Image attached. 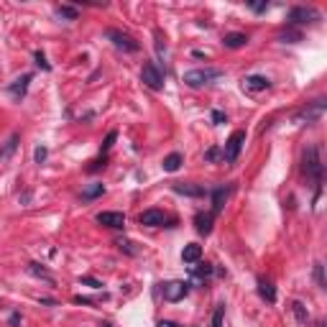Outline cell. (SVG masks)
I'll list each match as a JSON object with an SVG mask.
<instances>
[{
  "mask_svg": "<svg viewBox=\"0 0 327 327\" xmlns=\"http://www.w3.org/2000/svg\"><path fill=\"white\" fill-rule=\"evenodd\" d=\"M302 171L307 174V179H312L317 184V192H320V184H322V159H320V146H310L302 156Z\"/></svg>",
  "mask_w": 327,
  "mask_h": 327,
  "instance_id": "1",
  "label": "cell"
},
{
  "mask_svg": "<svg viewBox=\"0 0 327 327\" xmlns=\"http://www.w3.org/2000/svg\"><path fill=\"white\" fill-rule=\"evenodd\" d=\"M220 77H223L220 69H189V72H184V84L187 87H205Z\"/></svg>",
  "mask_w": 327,
  "mask_h": 327,
  "instance_id": "2",
  "label": "cell"
},
{
  "mask_svg": "<svg viewBox=\"0 0 327 327\" xmlns=\"http://www.w3.org/2000/svg\"><path fill=\"white\" fill-rule=\"evenodd\" d=\"M141 82L148 87V90H154V92L164 90V74L159 72V67H156L154 61H146V64H143V69H141Z\"/></svg>",
  "mask_w": 327,
  "mask_h": 327,
  "instance_id": "3",
  "label": "cell"
},
{
  "mask_svg": "<svg viewBox=\"0 0 327 327\" xmlns=\"http://www.w3.org/2000/svg\"><path fill=\"white\" fill-rule=\"evenodd\" d=\"M243 143H246V130H235V133L228 138L225 148H223V159H225V161H230V164H233V161H238Z\"/></svg>",
  "mask_w": 327,
  "mask_h": 327,
  "instance_id": "4",
  "label": "cell"
},
{
  "mask_svg": "<svg viewBox=\"0 0 327 327\" xmlns=\"http://www.w3.org/2000/svg\"><path fill=\"white\" fill-rule=\"evenodd\" d=\"M105 36L113 41L115 49H123V51H138V49H141L138 41H136L133 36H128V33H123V31H118V28H107Z\"/></svg>",
  "mask_w": 327,
  "mask_h": 327,
  "instance_id": "5",
  "label": "cell"
},
{
  "mask_svg": "<svg viewBox=\"0 0 327 327\" xmlns=\"http://www.w3.org/2000/svg\"><path fill=\"white\" fill-rule=\"evenodd\" d=\"M317 18H320V13H317L315 8H307V5H297V8H292L289 15H287V20H289L292 26H299V23H315Z\"/></svg>",
  "mask_w": 327,
  "mask_h": 327,
  "instance_id": "6",
  "label": "cell"
},
{
  "mask_svg": "<svg viewBox=\"0 0 327 327\" xmlns=\"http://www.w3.org/2000/svg\"><path fill=\"white\" fill-rule=\"evenodd\" d=\"M189 294V284L187 281H169V284H164V299L166 302H179Z\"/></svg>",
  "mask_w": 327,
  "mask_h": 327,
  "instance_id": "7",
  "label": "cell"
},
{
  "mask_svg": "<svg viewBox=\"0 0 327 327\" xmlns=\"http://www.w3.org/2000/svg\"><path fill=\"white\" fill-rule=\"evenodd\" d=\"M325 107H327V102H325V100H315L310 107H304V110H302L294 120H297V123H304V120H307V123H315V120H320V118H322Z\"/></svg>",
  "mask_w": 327,
  "mask_h": 327,
  "instance_id": "8",
  "label": "cell"
},
{
  "mask_svg": "<svg viewBox=\"0 0 327 327\" xmlns=\"http://www.w3.org/2000/svg\"><path fill=\"white\" fill-rule=\"evenodd\" d=\"M97 223L105 225V228H113V230H123L125 228V215L123 212H100Z\"/></svg>",
  "mask_w": 327,
  "mask_h": 327,
  "instance_id": "9",
  "label": "cell"
},
{
  "mask_svg": "<svg viewBox=\"0 0 327 327\" xmlns=\"http://www.w3.org/2000/svg\"><path fill=\"white\" fill-rule=\"evenodd\" d=\"M138 223L141 225H148V228H161L166 223V215L161 210H146L138 215Z\"/></svg>",
  "mask_w": 327,
  "mask_h": 327,
  "instance_id": "10",
  "label": "cell"
},
{
  "mask_svg": "<svg viewBox=\"0 0 327 327\" xmlns=\"http://www.w3.org/2000/svg\"><path fill=\"white\" fill-rule=\"evenodd\" d=\"M269 87H271V82L261 74H251V77L243 79V90H248V92H264Z\"/></svg>",
  "mask_w": 327,
  "mask_h": 327,
  "instance_id": "11",
  "label": "cell"
},
{
  "mask_svg": "<svg viewBox=\"0 0 327 327\" xmlns=\"http://www.w3.org/2000/svg\"><path fill=\"white\" fill-rule=\"evenodd\" d=\"M212 220H215L212 212H200L197 217H194V228H197V233L200 235H210L212 233Z\"/></svg>",
  "mask_w": 327,
  "mask_h": 327,
  "instance_id": "12",
  "label": "cell"
},
{
  "mask_svg": "<svg viewBox=\"0 0 327 327\" xmlns=\"http://www.w3.org/2000/svg\"><path fill=\"white\" fill-rule=\"evenodd\" d=\"M28 82H31V74H23V77H18L10 87H8V92L15 97V100H20L26 95V90H28Z\"/></svg>",
  "mask_w": 327,
  "mask_h": 327,
  "instance_id": "13",
  "label": "cell"
},
{
  "mask_svg": "<svg viewBox=\"0 0 327 327\" xmlns=\"http://www.w3.org/2000/svg\"><path fill=\"white\" fill-rule=\"evenodd\" d=\"M174 192L177 194H184V197H205V187L200 184H174Z\"/></svg>",
  "mask_w": 327,
  "mask_h": 327,
  "instance_id": "14",
  "label": "cell"
},
{
  "mask_svg": "<svg viewBox=\"0 0 327 327\" xmlns=\"http://www.w3.org/2000/svg\"><path fill=\"white\" fill-rule=\"evenodd\" d=\"M200 258H202V246H197V243L184 246V251H182V261H184V264H197Z\"/></svg>",
  "mask_w": 327,
  "mask_h": 327,
  "instance_id": "15",
  "label": "cell"
},
{
  "mask_svg": "<svg viewBox=\"0 0 327 327\" xmlns=\"http://www.w3.org/2000/svg\"><path fill=\"white\" fill-rule=\"evenodd\" d=\"M228 192H230V189H225V187H217V189H212V215H217V212H220V210L225 207Z\"/></svg>",
  "mask_w": 327,
  "mask_h": 327,
  "instance_id": "16",
  "label": "cell"
},
{
  "mask_svg": "<svg viewBox=\"0 0 327 327\" xmlns=\"http://www.w3.org/2000/svg\"><path fill=\"white\" fill-rule=\"evenodd\" d=\"M258 294L264 297L269 304H274L276 302V289H274V284L269 279H258Z\"/></svg>",
  "mask_w": 327,
  "mask_h": 327,
  "instance_id": "17",
  "label": "cell"
},
{
  "mask_svg": "<svg viewBox=\"0 0 327 327\" xmlns=\"http://www.w3.org/2000/svg\"><path fill=\"white\" fill-rule=\"evenodd\" d=\"M223 43H225L228 49H241V46H246V43H248V36L246 33H225Z\"/></svg>",
  "mask_w": 327,
  "mask_h": 327,
  "instance_id": "18",
  "label": "cell"
},
{
  "mask_svg": "<svg viewBox=\"0 0 327 327\" xmlns=\"http://www.w3.org/2000/svg\"><path fill=\"white\" fill-rule=\"evenodd\" d=\"M18 141H20V138H18V133H13V136L8 138V143H5L3 148H0V164H5V161H8V159H10V156L15 154V148H18Z\"/></svg>",
  "mask_w": 327,
  "mask_h": 327,
  "instance_id": "19",
  "label": "cell"
},
{
  "mask_svg": "<svg viewBox=\"0 0 327 327\" xmlns=\"http://www.w3.org/2000/svg\"><path fill=\"white\" fill-rule=\"evenodd\" d=\"M292 312H294V317H297V322L302 327L310 325V312H307V307H304L302 302H292Z\"/></svg>",
  "mask_w": 327,
  "mask_h": 327,
  "instance_id": "20",
  "label": "cell"
},
{
  "mask_svg": "<svg viewBox=\"0 0 327 327\" xmlns=\"http://www.w3.org/2000/svg\"><path fill=\"white\" fill-rule=\"evenodd\" d=\"M182 161H184V159H182V154H169V156L164 159V164H161V166H164V171L174 174V171H177V169L182 166Z\"/></svg>",
  "mask_w": 327,
  "mask_h": 327,
  "instance_id": "21",
  "label": "cell"
},
{
  "mask_svg": "<svg viewBox=\"0 0 327 327\" xmlns=\"http://www.w3.org/2000/svg\"><path fill=\"white\" fill-rule=\"evenodd\" d=\"M105 192V187L102 184H90L84 192H82V200H95V197H100V194Z\"/></svg>",
  "mask_w": 327,
  "mask_h": 327,
  "instance_id": "22",
  "label": "cell"
},
{
  "mask_svg": "<svg viewBox=\"0 0 327 327\" xmlns=\"http://www.w3.org/2000/svg\"><path fill=\"white\" fill-rule=\"evenodd\" d=\"M223 320H225V304H217L212 315V327H223Z\"/></svg>",
  "mask_w": 327,
  "mask_h": 327,
  "instance_id": "23",
  "label": "cell"
},
{
  "mask_svg": "<svg viewBox=\"0 0 327 327\" xmlns=\"http://www.w3.org/2000/svg\"><path fill=\"white\" fill-rule=\"evenodd\" d=\"M56 13H59L61 18H69V20H77V18H79L77 8H69V5H59V8H56Z\"/></svg>",
  "mask_w": 327,
  "mask_h": 327,
  "instance_id": "24",
  "label": "cell"
},
{
  "mask_svg": "<svg viewBox=\"0 0 327 327\" xmlns=\"http://www.w3.org/2000/svg\"><path fill=\"white\" fill-rule=\"evenodd\" d=\"M315 279H317V287H320V289H327V281H325V266L320 264V261L315 264Z\"/></svg>",
  "mask_w": 327,
  "mask_h": 327,
  "instance_id": "25",
  "label": "cell"
},
{
  "mask_svg": "<svg viewBox=\"0 0 327 327\" xmlns=\"http://www.w3.org/2000/svg\"><path fill=\"white\" fill-rule=\"evenodd\" d=\"M28 271H31L33 276H41V279H46V281H54V279H51V274H49L46 269H43V266H38V264H31V266H28Z\"/></svg>",
  "mask_w": 327,
  "mask_h": 327,
  "instance_id": "26",
  "label": "cell"
},
{
  "mask_svg": "<svg viewBox=\"0 0 327 327\" xmlns=\"http://www.w3.org/2000/svg\"><path fill=\"white\" fill-rule=\"evenodd\" d=\"M212 274V266L210 264H202V266H197V269H192V276L194 279H207Z\"/></svg>",
  "mask_w": 327,
  "mask_h": 327,
  "instance_id": "27",
  "label": "cell"
},
{
  "mask_svg": "<svg viewBox=\"0 0 327 327\" xmlns=\"http://www.w3.org/2000/svg\"><path fill=\"white\" fill-rule=\"evenodd\" d=\"M279 38L284 41V43H297V41H302V33H299V31H292V28H289V31H284V33H281Z\"/></svg>",
  "mask_w": 327,
  "mask_h": 327,
  "instance_id": "28",
  "label": "cell"
},
{
  "mask_svg": "<svg viewBox=\"0 0 327 327\" xmlns=\"http://www.w3.org/2000/svg\"><path fill=\"white\" fill-rule=\"evenodd\" d=\"M115 246H118V248H120V251H125V253H128V256H136V253H138V251H136V248H133V243H130V241H118V243H115Z\"/></svg>",
  "mask_w": 327,
  "mask_h": 327,
  "instance_id": "29",
  "label": "cell"
},
{
  "mask_svg": "<svg viewBox=\"0 0 327 327\" xmlns=\"http://www.w3.org/2000/svg\"><path fill=\"white\" fill-rule=\"evenodd\" d=\"M79 284L92 287V289H100V287H102V281H97V279H92V276H82V279H79Z\"/></svg>",
  "mask_w": 327,
  "mask_h": 327,
  "instance_id": "30",
  "label": "cell"
},
{
  "mask_svg": "<svg viewBox=\"0 0 327 327\" xmlns=\"http://www.w3.org/2000/svg\"><path fill=\"white\" fill-rule=\"evenodd\" d=\"M46 156H49V151L43 148V146H38V148L33 151V159H36V164H43V161H46Z\"/></svg>",
  "mask_w": 327,
  "mask_h": 327,
  "instance_id": "31",
  "label": "cell"
},
{
  "mask_svg": "<svg viewBox=\"0 0 327 327\" xmlns=\"http://www.w3.org/2000/svg\"><path fill=\"white\" fill-rule=\"evenodd\" d=\"M225 120H228V115H225L223 110H212V123H215V125H223Z\"/></svg>",
  "mask_w": 327,
  "mask_h": 327,
  "instance_id": "32",
  "label": "cell"
},
{
  "mask_svg": "<svg viewBox=\"0 0 327 327\" xmlns=\"http://www.w3.org/2000/svg\"><path fill=\"white\" fill-rule=\"evenodd\" d=\"M205 159L207 161H217V159H223V151L220 148H210L207 154H205Z\"/></svg>",
  "mask_w": 327,
  "mask_h": 327,
  "instance_id": "33",
  "label": "cell"
},
{
  "mask_svg": "<svg viewBox=\"0 0 327 327\" xmlns=\"http://www.w3.org/2000/svg\"><path fill=\"white\" fill-rule=\"evenodd\" d=\"M36 64H38V67H41V69H51V64L46 61V56H43L41 51H36Z\"/></svg>",
  "mask_w": 327,
  "mask_h": 327,
  "instance_id": "34",
  "label": "cell"
},
{
  "mask_svg": "<svg viewBox=\"0 0 327 327\" xmlns=\"http://www.w3.org/2000/svg\"><path fill=\"white\" fill-rule=\"evenodd\" d=\"M115 138H118V133H115V130H110V133H107V138H105V143H102V151L110 148V146L115 143Z\"/></svg>",
  "mask_w": 327,
  "mask_h": 327,
  "instance_id": "35",
  "label": "cell"
},
{
  "mask_svg": "<svg viewBox=\"0 0 327 327\" xmlns=\"http://www.w3.org/2000/svg\"><path fill=\"white\" fill-rule=\"evenodd\" d=\"M251 8L256 13H264V10H269V3H251Z\"/></svg>",
  "mask_w": 327,
  "mask_h": 327,
  "instance_id": "36",
  "label": "cell"
},
{
  "mask_svg": "<svg viewBox=\"0 0 327 327\" xmlns=\"http://www.w3.org/2000/svg\"><path fill=\"white\" fill-rule=\"evenodd\" d=\"M100 166H105V156H102V159H97V161H92V166H90V171H97Z\"/></svg>",
  "mask_w": 327,
  "mask_h": 327,
  "instance_id": "37",
  "label": "cell"
},
{
  "mask_svg": "<svg viewBox=\"0 0 327 327\" xmlns=\"http://www.w3.org/2000/svg\"><path fill=\"white\" fill-rule=\"evenodd\" d=\"M159 327H182V325H177V322H171V320H161V322H159Z\"/></svg>",
  "mask_w": 327,
  "mask_h": 327,
  "instance_id": "38",
  "label": "cell"
},
{
  "mask_svg": "<svg viewBox=\"0 0 327 327\" xmlns=\"http://www.w3.org/2000/svg\"><path fill=\"white\" fill-rule=\"evenodd\" d=\"M18 322H20V315H10V325H13V327H15V325H18Z\"/></svg>",
  "mask_w": 327,
  "mask_h": 327,
  "instance_id": "39",
  "label": "cell"
},
{
  "mask_svg": "<svg viewBox=\"0 0 327 327\" xmlns=\"http://www.w3.org/2000/svg\"><path fill=\"white\" fill-rule=\"evenodd\" d=\"M317 327H325V322H317Z\"/></svg>",
  "mask_w": 327,
  "mask_h": 327,
  "instance_id": "40",
  "label": "cell"
},
{
  "mask_svg": "<svg viewBox=\"0 0 327 327\" xmlns=\"http://www.w3.org/2000/svg\"><path fill=\"white\" fill-rule=\"evenodd\" d=\"M100 327H110V325H107V322H105V325H100Z\"/></svg>",
  "mask_w": 327,
  "mask_h": 327,
  "instance_id": "41",
  "label": "cell"
}]
</instances>
